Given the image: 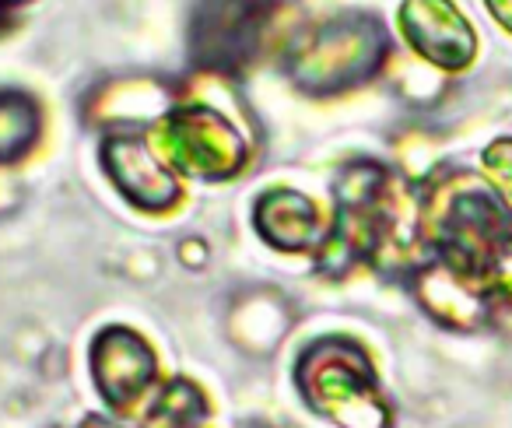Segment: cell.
Returning a JSON list of instances; mask_svg holds the SVG:
<instances>
[{
  "instance_id": "12",
  "label": "cell",
  "mask_w": 512,
  "mask_h": 428,
  "mask_svg": "<svg viewBox=\"0 0 512 428\" xmlns=\"http://www.w3.org/2000/svg\"><path fill=\"white\" fill-rule=\"evenodd\" d=\"M207 418V397L190 379H169L151 400L141 428H200Z\"/></svg>"
},
{
  "instance_id": "15",
  "label": "cell",
  "mask_w": 512,
  "mask_h": 428,
  "mask_svg": "<svg viewBox=\"0 0 512 428\" xmlns=\"http://www.w3.org/2000/svg\"><path fill=\"white\" fill-rule=\"evenodd\" d=\"M0 4H4V8H8V4H22V0H0Z\"/></svg>"
},
{
  "instance_id": "5",
  "label": "cell",
  "mask_w": 512,
  "mask_h": 428,
  "mask_svg": "<svg viewBox=\"0 0 512 428\" xmlns=\"http://www.w3.org/2000/svg\"><path fill=\"white\" fill-rule=\"evenodd\" d=\"M88 365L99 397L120 414L130 411L158 379L155 351L130 327H102L88 348Z\"/></svg>"
},
{
  "instance_id": "14",
  "label": "cell",
  "mask_w": 512,
  "mask_h": 428,
  "mask_svg": "<svg viewBox=\"0 0 512 428\" xmlns=\"http://www.w3.org/2000/svg\"><path fill=\"white\" fill-rule=\"evenodd\" d=\"M78 428H123V425H116V421H109V418H102V414H88L85 421H81Z\"/></svg>"
},
{
  "instance_id": "7",
  "label": "cell",
  "mask_w": 512,
  "mask_h": 428,
  "mask_svg": "<svg viewBox=\"0 0 512 428\" xmlns=\"http://www.w3.org/2000/svg\"><path fill=\"white\" fill-rule=\"evenodd\" d=\"M176 102L179 92L169 81L137 74V78L106 81L99 92H92V99L85 102V116L106 134H137L144 127L155 130L176 109Z\"/></svg>"
},
{
  "instance_id": "1",
  "label": "cell",
  "mask_w": 512,
  "mask_h": 428,
  "mask_svg": "<svg viewBox=\"0 0 512 428\" xmlns=\"http://www.w3.org/2000/svg\"><path fill=\"white\" fill-rule=\"evenodd\" d=\"M390 60V36L372 15H334L313 22L288 43L285 78L309 99L358 88Z\"/></svg>"
},
{
  "instance_id": "18",
  "label": "cell",
  "mask_w": 512,
  "mask_h": 428,
  "mask_svg": "<svg viewBox=\"0 0 512 428\" xmlns=\"http://www.w3.org/2000/svg\"><path fill=\"white\" fill-rule=\"evenodd\" d=\"M256 428H267V425H256Z\"/></svg>"
},
{
  "instance_id": "11",
  "label": "cell",
  "mask_w": 512,
  "mask_h": 428,
  "mask_svg": "<svg viewBox=\"0 0 512 428\" xmlns=\"http://www.w3.org/2000/svg\"><path fill=\"white\" fill-rule=\"evenodd\" d=\"M232 334L246 344L249 351H267L281 341V334L288 330V313L281 295H253L249 302H242L228 320Z\"/></svg>"
},
{
  "instance_id": "9",
  "label": "cell",
  "mask_w": 512,
  "mask_h": 428,
  "mask_svg": "<svg viewBox=\"0 0 512 428\" xmlns=\"http://www.w3.org/2000/svg\"><path fill=\"white\" fill-rule=\"evenodd\" d=\"M253 229L267 246L285 253L316 250L327 236V225L320 218V207L299 190L274 186L264 190L253 204Z\"/></svg>"
},
{
  "instance_id": "17",
  "label": "cell",
  "mask_w": 512,
  "mask_h": 428,
  "mask_svg": "<svg viewBox=\"0 0 512 428\" xmlns=\"http://www.w3.org/2000/svg\"><path fill=\"white\" fill-rule=\"evenodd\" d=\"M4 18H8V15H4V4H0V25H4Z\"/></svg>"
},
{
  "instance_id": "16",
  "label": "cell",
  "mask_w": 512,
  "mask_h": 428,
  "mask_svg": "<svg viewBox=\"0 0 512 428\" xmlns=\"http://www.w3.org/2000/svg\"><path fill=\"white\" fill-rule=\"evenodd\" d=\"M271 4H274V8H281V4H288V0H271Z\"/></svg>"
},
{
  "instance_id": "8",
  "label": "cell",
  "mask_w": 512,
  "mask_h": 428,
  "mask_svg": "<svg viewBox=\"0 0 512 428\" xmlns=\"http://www.w3.org/2000/svg\"><path fill=\"white\" fill-rule=\"evenodd\" d=\"M400 32L421 57L446 71H460L474 57V32L449 0H404Z\"/></svg>"
},
{
  "instance_id": "6",
  "label": "cell",
  "mask_w": 512,
  "mask_h": 428,
  "mask_svg": "<svg viewBox=\"0 0 512 428\" xmlns=\"http://www.w3.org/2000/svg\"><path fill=\"white\" fill-rule=\"evenodd\" d=\"M102 165L113 186L137 211L162 214L176 207L179 183L165 158L137 134H109L102 141Z\"/></svg>"
},
{
  "instance_id": "13",
  "label": "cell",
  "mask_w": 512,
  "mask_h": 428,
  "mask_svg": "<svg viewBox=\"0 0 512 428\" xmlns=\"http://www.w3.org/2000/svg\"><path fill=\"white\" fill-rule=\"evenodd\" d=\"M488 8L498 15V22L512 29V0H488Z\"/></svg>"
},
{
  "instance_id": "4",
  "label": "cell",
  "mask_w": 512,
  "mask_h": 428,
  "mask_svg": "<svg viewBox=\"0 0 512 428\" xmlns=\"http://www.w3.org/2000/svg\"><path fill=\"white\" fill-rule=\"evenodd\" d=\"M271 0H200L190 18V60L200 74L239 78L267 43Z\"/></svg>"
},
{
  "instance_id": "2",
  "label": "cell",
  "mask_w": 512,
  "mask_h": 428,
  "mask_svg": "<svg viewBox=\"0 0 512 428\" xmlns=\"http://www.w3.org/2000/svg\"><path fill=\"white\" fill-rule=\"evenodd\" d=\"M295 383L302 400L337 428H390L376 372L351 337H316L295 365Z\"/></svg>"
},
{
  "instance_id": "3",
  "label": "cell",
  "mask_w": 512,
  "mask_h": 428,
  "mask_svg": "<svg viewBox=\"0 0 512 428\" xmlns=\"http://www.w3.org/2000/svg\"><path fill=\"white\" fill-rule=\"evenodd\" d=\"M155 151L169 169L207 183L239 176L249 162L246 134L207 99H179L155 127Z\"/></svg>"
},
{
  "instance_id": "10",
  "label": "cell",
  "mask_w": 512,
  "mask_h": 428,
  "mask_svg": "<svg viewBox=\"0 0 512 428\" xmlns=\"http://www.w3.org/2000/svg\"><path fill=\"white\" fill-rule=\"evenodd\" d=\"M43 134V109L22 88H0V165H11L32 151Z\"/></svg>"
}]
</instances>
